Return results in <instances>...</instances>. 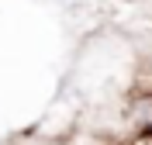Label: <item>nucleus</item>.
Returning a JSON list of instances; mask_svg holds the SVG:
<instances>
[{"label": "nucleus", "instance_id": "1", "mask_svg": "<svg viewBox=\"0 0 152 145\" xmlns=\"http://www.w3.org/2000/svg\"><path fill=\"white\" fill-rule=\"evenodd\" d=\"M145 145H152V138H149V142H145Z\"/></svg>", "mask_w": 152, "mask_h": 145}]
</instances>
